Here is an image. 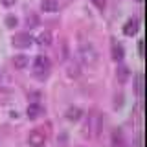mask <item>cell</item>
<instances>
[{
  "label": "cell",
  "mask_w": 147,
  "mask_h": 147,
  "mask_svg": "<svg viewBox=\"0 0 147 147\" xmlns=\"http://www.w3.org/2000/svg\"><path fill=\"white\" fill-rule=\"evenodd\" d=\"M79 59L86 66H96L98 59H99V53L96 50V46L92 42H88V40H81L79 42Z\"/></svg>",
  "instance_id": "1"
},
{
  "label": "cell",
  "mask_w": 147,
  "mask_h": 147,
  "mask_svg": "<svg viewBox=\"0 0 147 147\" xmlns=\"http://www.w3.org/2000/svg\"><path fill=\"white\" fill-rule=\"evenodd\" d=\"M50 70H52V63L46 55H37L33 59V76L35 79L44 81L46 77L50 76Z\"/></svg>",
  "instance_id": "2"
},
{
  "label": "cell",
  "mask_w": 147,
  "mask_h": 147,
  "mask_svg": "<svg viewBox=\"0 0 147 147\" xmlns=\"http://www.w3.org/2000/svg\"><path fill=\"white\" fill-rule=\"evenodd\" d=\"M99 131H101V116L98 112H92L85 123V132H86V136L96 138Z\"/></svg>",
  "instance_id": "3"
},
{
  "label": "cell",
  "mask_w": 147,
  "mask_h": 147,
  "mask_svg": "<svg viewBox=\"0 0 147 147\" xmlns=\"http://www.w3.org/2000/svg\"><path fill=\"white\" fill-rule=\"evenodd\" d=\"M11 42H13L15 48L24 50V48H30V46H31V42H33V37L28 33V31H20V33H15V35H13Z\"/></svg>",
  "instance_id": "4"
},
{
  "label": "cell",
  "mask_w": 147,
  "mask_h": 147,
  "mask_svg": "<svg viewBox=\"0 0 147 147\" xmlns=\"http://www.w3.org/2000/svg\"><path fill=\"white\" fill-rule=\"evenodd\" d=\"M46 132L40 131V129H33V131L28 134V144H30L31 147H42L46 144Z\"/></svg>",
  "instance_id": "5"
},
{
  "label": "cell",
  "mask_w": 147,
  "mask_h": 147,
  "mask_svg": "<svg viewBox=\"0 0 147 147\" xmlns=\"http://www.w3.org/2000/svg\"><path fill=\"white\" fill-rule=\"evenodd\" d=\"M138 30H140V22H138V18H129L125 24H123V33H125L127 37L136 35Z\"/></svg>",
  "instance_id": "6"
},
{
  "label": "cell",
  "mask_w": 147,
  "mask_h": 147,
  "mask_svg": "<svg viewBox=\"0 0 147 147\" xmlns=\"http://www.w3.org/2000/svg\"><path fill=\"white\" fill-rule=\"evenodd\" d=\"M26 114H28L30 119H37L40 114H42V105H40L39 101H31V103L28 105V109H26Z\"/></svg>",
  "instance_id": "7"
},
{
  "label": "cell",
  "mask_w": 147,
  "mask_h": 147,
  "mask_svg": "<svg viewBox=\"0 0 147 147\" xmlns=\"http://www.w3.org/2000/svg\"><path fill=\"white\" fill-rule=\"evenodd\" d=\"M110 53H112V59H114L116 63H121V61H123V57H125L123 46L119 44V42H116V40H114L112 46H110Z\"/></svg>",
  "instance_id": "8"
},
{
  "label": "cell",
  "mask_w": 147,
  "mask_h": 147,
  "mask_svg": "<svg viewBox=\"0 0 147 147\" xmlns=\"http://www.w3.org/2000/svg\"><path fill=\"white\" fill-rule=\"evenodd\" d=\"M110 144L112 147H125V138H123V132L116 129V131H112V136H110Z\"/></svg>",
  "instance_id": "9"
},
{
  "label": "cell",
  "mask_w": 147,
  "mask_h": 147,
  "mask_svg": "<svg viewBox=\"0 0 147 147\" xmlns=\"http://www.w3.org/2000/svg\"><path fill=\"white\" fill-rule=\"evenodd\" d=\"M40 9L46 13H55V11H59V2L57 0H42L40 2Z\"/></svg>",
  "instance_id": "10"
},
{
  "label": "cell",
  "mask_w": 147,
  "mask_h": 147,
  "mask_svg": "<svg viewBox=\"0 0 147 147\" xmlns=\"http://www.w3.org/2000/svg\"><path fill=\"white\" fill-rule=\"evenodd\" d=\"M81 116H83V112H81L79 107H68L66 109V119L68 121H79Z\"/></svg>",
  "instance_id": "11"
},
{
  "label": "cell",
  "mask_w": 147,
  "mask_h": 147,
  "mask_svg": "<svg viewBox=\"0 0 147 147\" xmlns=\"http://www.w3.org/2000/svg\"><path fill=\"white\" fill-rule=\"evenodd\" d=\"M52 40H53V37L48 30L40 31L39 37H37V44H40V46H52Z\"/></svg>",
  "instance_id": "12"
},
{
  "label": "cell",
  "mask_w": 147,
  "mask_h": 147,
  "mask_svg": "<svg viewBox=\"0 0 147 147\" xmlns=\"http://www.w3.org/2000/svg\"><path fill=\"white\" fill-rule=\"evenodd\" d=\"M28 64H30V59H28L24 53H20V55H15V57H13V66H15V68H18V70H20V68H26Z\"/></svg>",
  "instance_id": "13"
},
{
  "label": "cell",
  "mask_w": 147,
  "mask_h": 147,
  "mask_svg": "<svg viewBox=\"0 0 147 147\" xmlns=\"http://www.w3.org/2000/svg\"><path fill=\"white\" fill-rule=\"evenodd\" d=\"M134 92L138 96H142V92H144V74H136V77H134Z\"/></svg>",
  "instance_id": "14"
},
{
  "label": "cell",
  "mask_w": 147,
  "mask_h": 147,
  "mask_svg": "<svg viewBox=\"0 0 147 147\" xmlns=\"http://www.w3.org/2000/svg\"><path fill=\"white\" fill-rule=\"evenodd\" d=\"M66 72H68L70 77H77V76H79V66H77V63L66 61Z\"/></svg>",
  "instance_id": "15"
},
{
  "label": "cell",
  "mask_w": 147,
  "mask_h": 147,
  "mask_svg": "<svg viewBox=\"0 0 147 147\" xmlns=\"http://www.w3.org/2000/svg\"><path fill=\"white\" fill-rule=\"evenodd\" d=\"M129 74H131V72H129L127 66H118V70H116V76H118V79L121 83L129 79Z\"/></svg>",
  "instance_id": "16"
},
{
  "label": "cell",
  "mask_w": 147,
  "mask_h": 147,
  "mask_svg": "<svg viewBox=\"0 0 147 147\" xmlns=\"http://www.w3.org/2000/svg\"><path fill=\"white\" fill-rule=\"evenodd\" d=\"M37 24H39V15H37V13H30V15L26 17V26L31 30V28H35Z\"/></svg>",
  "instance_id": "17"
},
{
  "label": "cell",
  "mask_w": 147,
  "mask_h": 147,
  "mask_svg": "<svg viewBox=\"0 0 147 147\" xmlns=\"http://www.w3.org/2000/svg\"><path fill=\"white\" fill-rule=\"evenodd\" d=\"M17 24H18V18H17L15 15H7V17H6V26H7V28H15Z\"/></svg>",
  "instance_id": "18"
},
{
  "label": "cell",
  "mask_w": 147,
  "mask_h": 147,
  "mask_svg": "<svg viewBox=\"0 0 147 147\" xmlns=\"http://www.w3.org/2000/svg\"><path fill=\"white\" fill-rule=\"evenodd\" d=\"M92 2H94V6L99 7V9H105V6H107V0H92Z\"/></svg>",
  "instance_id": "19"
},
{
  "label": "cell",
  "mask_w": 147,
  "mask_h": 147,
  "mask_svg": "<svg viewBox=\"0 0 147 147\" xmlns=\"http://www.w3.org/2000/svg\"><path fill=\"white\" fill-rule=\"evenodd\" d=\"M0 2H2L6 7H11V6H15V2H17V0H0Z\"/></svg>",
  "instance_id": "20"
},
{
  "label": "cell",
  "mask_w": 147,
  "mask_h": 147,
  "mask_svg": "<svg viewBox=\"0 0 147 147\" xmlns=\"http://www.w3.org/2000/svg\"><path fill=\"white\" fill-rule=\"evenodd\" d=\"M138 52H140V55H144V40L138 42Z\"/></svg>",
  "instance_id": "21"
},
{
  "label": "cell",
  "mask_w": 147,
  "mask_h": 147,
  "mask_svg": "<svg viewBox=\"0 0 147 147\" xmlns=\"http://www.w3.org/2000/svg\"><path fill=\"white\" fill-rule=\"evenodd\" d=\"M138 2H142V0H138Z\"/></svg>",
  "instance_id": "22"
},
{
  "label": "cell",
  "mask_w": 147,
  "mask_h": 147,
  "mask_svg": "<svg viewBox=\"0 0 147 147\" xmlns=\"http://www.w3.org/2000/svg\"><path fill=\"white\" fill-rule=\"evenodd\" d=\"M0 140H2V136H0Z\"/></svg>",
  "instance_id": "23"
}]
</instances>
